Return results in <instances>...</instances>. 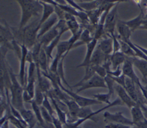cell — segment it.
<instances>
[{"label": "cell", "mask_w": 147, "mask_h": 128, "mask_svg": "<svg viewBox=\"0 0 147 128\" xmlns=\"http://www.w3.org/2000/svg\"><path fill=\"white\" fill-rule=\"evenodd\" d=\"M102 2V1H92L88 2H82L78 3L84 11L87 12L99 9Z\"/></svg>", "instance_id": "83f0119b"}, {"label": "cell", "mask_w": 147, "mask_h": 128, "mask_svg": "<svg viewBox=\"0 0 147 128\" xmlns=\"http://www.w3.org/2000/svg\"><path fill=\"white\" fill-rule=\"evenodd\" d=\"M92 88H107L104 78L95 74L88 81L82 83L76 93L79 94L81 91Z\"/></svg>", "instance_id": "52a82bcc"}, {"label": "cell", "mask_w": 147, "mask_h": 128, "mask_svg": "<svg viewBox=\"0 0 147 128\" xmlns=\"http://www.w3.org/2000/svg\"><path fill=\"white\" fill-rule=\"evenodd\" d=\"M140 29H141V30H147V18L145 17L144 21L141 26L140 27Z\"/></svg>", "instance_id": "bcb514c9"}, {"label": "cell", "mask_w": 147, "mask_h": 128, "mask_svg": "<svg viewBox=\"0 0 147 128\" xmlns=\"http://www.w3.org/2000/svg\"><path fill=\"white\" fill-rule=\"evenodd\" d=\"M21 57L20 59V70L18 73L19 81L24 88L26 84V76L25 73V65L27 61V55L29 51V49L24 44H21Z\"/></svg>", "instance_id": "9c48e42d"}, {"label": "cell", "mask_w": 147, "mask_h": 128, "mask_svg": "<svg viewBox=\"0 0 147 128\" xmlns=\"http://www.w3.org/2000/svg\"><path fill=\"white\" fill-rule=\"evenodd\" d=\"M30 104H31V106L32 107V110L33 111V112L35 114V116L36 117L38 123L44 128H47V127L46 126V123L45 122V121L42 118V116L40 106L37 105L33 100L31 102Z\"/></svg>", "instance_id": "f1b7e54d"}, {"label": "cell", "mask_w": 147, "mask_h": 128, "mask_svg": "<svg viewBox=\"0 0 147 128\" xmlns=\"http://www.w3.org/2000/svg\"><path fill=\"white\" fill-rule=\"evenodd\" d=\"M9 121L7 120L6 122H5L3 124L1 125L0 128H9Z\"/></svg>", "instance_id": "7dc6e473"}, {"label": "cell", "mask_w": 147, "mask_h": 128, "mask_svg": "<svg viewBox=\"0 0 147 128\" xmlns=\"http://www.w3.org/2000/svg\"><path fill=\"white\" fill-rule=\"evenodd\" d=\"M51 101V103L53 106L55 111H56V113L57 114V117L59 118V119L63 123V125H65L67 123V119H68V114L64 111L62 108L57 103L56 100L51 97H48Z\"/></svg>", "instance_id": "603a6c76"}, {"label": "cell", "mask_w": 147, "mask_h": 128, "mask_svg": "<svg viewBox=\"0 0 147 128\" xmlns=\"http://www.w3.org/2000/svg\"><path fill=\"white\" fill-rule=\"evenodd\" d=\"M105 83L107 88L108 89V92L111 95H113L115 91V81L112 78V77L109 74H107L104 78Z\"/></svg>", "instance_id": "8d00e7d4"}, {"label": "cell", "mask_w": 147, "mask_h": 128, "mask_svg": "<svg viewBox=\"0 0 147 128\" xmlns=\"http://www.w3.org/2000/svg\"><path fill=\"white\" fill-rule=\"evenodd\" d=\"M135 45H136V46L139 49H140L142 51H143V52L145 54V55L147 56V49L144 48V47H142V46H140V45H137V44H135Z\"/></svg>", "instance_id": "c3c4849f"}, {"label": "cell", "mask_w": 147, "mask_h": 128, "mask_svg": "<svg viewBox=\"0 0 147 128\" xmlns=\"http://www.w3.org/2000/svg\"><path fill=\"white\" fill-rule=\"evenodd\" d=\"M116 29L118 32L117 36L121 39L126 41L130 40V37L133 33L130 27L125 23L124 21L118 20Z\"/></svg>", "instance_id": "4fadbf2b"}, {"label": "cell", "mask_w": 147, "mask_h": 128, "mask_svg": "<svg viewBox=\"0 0 147 128\" xmlns=\"http://www.w3.org/2000/svg\"><path fill=\"white\" fill-rule=\"evenodd\" d=\"M38 22L39 21H34L20 29L22 34V44H24L29 50H31L38 41Z\"/></svg>", "instance_id": "3957f363"}, {"label": "cell", "mask_w": 147, "mask_h": 128, "mask_svg": "<svg viewBox=\"0 0 147 128\" xmlns=\"http://www.w3.org/2000/svg\"><path fill=\"white\" fill-rule=\"evenodd\" d=\"M60 89L68 95L74 101H75L80 107L90 106L94 105L102 104L101 102H99L94 98H90L85 97L81 96L77 94L76 92L72 91L71 90L67 89L63 86V85L60 86Z\"/></svg>", "instance_id": "5b68a950"}, {"label": "cell", "mask_w": 147, "mask_h": 128, "mask_svg": "<svg viewBox=\"0 0 147 128\" xmlns=\"http://www.w3.org/2000/svg\"><path fill=\"white\" fill-rule=\"evenodd\" d=\"M123 1H119L117 5L109 11L104 23V28L106 34L112 36L114 35L118 22V5Z\"/></svg>", "instance_id": "277c9868"}, {"label": "cell", "mask_w": 147, "mask_h": 128, "mask_svg": "<svg viewBox=\"0 0 147 128\" xmlns=\"http://www.w3.org/2000/svg\"><path fill=\"white\" fill-rule=\"evenodd\" d=\"M45 94L41 90L39 86L36 83L34 97L33 101L39 106H41L44 100Z\"/></svg>", "instance_id": "e575fe53"}, {"label": "cell", "mask_w": 147, "mask_h": 128, "mask_svg": "<svg viewBox=\"0 0 147 128\" xmlns=\"http://www.w3.org/2000/svg\"><path fill=\"white\" fill-rule=\"evenodd\" d=\"M103 116L104 121L107 123H118L134 126L131 119L126 117L122 112L111 113L109 111H105Z\"/></svg>", "instance_id": "8992f818"}, {"label": "cell", "mask_w": 147, "mask_h": 128, "mask_svg": "<svg viewBox=\"0 0 147 128\" xmlns=\"http://www.w3.org/2000/svg\"><path fill=\"white\" fill-rule=\"evenodd\" d=\"M14 128H16V127H14Z\"/></svg>", "instance_id": "f907efd6"}, {"label": "cell", "mask_w": 147, "mask_h": 128, "mask_svg": "<svg viewBox=\"0 0 147 128\" xmlns=\"http://www.w3.org/2000/svg\"><path fill=\"white\" fill-rule=\"evenodd\" d=\"M40 2L42 5V16L39 19L38 25L39 29L41 25L47 20H48L55 13V7L53 5H52L48 1H40Z\"/></svg>", "instance_id": "2e32d148"}, {"label": "cell", "mask_w": 147, "mask_h": 128, "mask_svg": "<svg viewBox=\"0 0 147 128\" xmlns=\"http://www.w3.org/2000/svg\"><path fill=\"white\" fill-rule=\"evenodd\" d=\"M64 33L63 32V31H60V34L59 35L51 42L50 43L48 46H44L43 47V48L44 49L45 51V53L47 54V55L48 57V61L49 62H50V61L51 60H53V56H52V53H53V51L54 50V49L57 46V45L59 44V43L60 42V38L62 36V35L64 34Z\"/></svg>", "instance_id": "484cf974"}, {"label": "cell", "mask_w": 147, "mask_h": 128, "mask_svg": "<svg viewBox=\"0 0 147 128\" xmlns=\"http://www.w3.org/2000/svg\"><path fill=\"white\" fill-rule=\"evenodd\" d=\"M130 112L131 115V121L134 125L141 122L146 118L143 111L138 105L131 107L130 109Z\"/></svg>", "instance_id": "d4e9b609"}, {"label": "cell", "mask_w": 147, "mask_h": 128, "mask_svg": "<svg viewBox=\"0 0 147 128\" xmlns=\"http://www.w3.org/2000/svg\"><path fill=\"white\" fill-rule=\"evenodd\" d=\"M49 98L48 97V96L45 94V98H44V100L42 102V106H43L49 113L50 114L53 116V115H55L54 114L55 113V110L53 108V107L52 106V105L49 101Z\"/></svg>", "instance_id": "74e56055"}, {"label": "cell", "mask_w": 147, "mask_h": 128, "mask_svg": "<svg viewBox=\"0 0 147 128\" xmlns=\"http://www.w3.org/2000/svg\"><path fill=\"white\" fill-rule=\"evenodd\" d=\"M122 67H118L116 70H111L110 71H109V72H107V74L114 77H119L122 74Z\"/></svg>", "instance_id": "7bdbcfd3"}, {"label": "cell", "mask_w": 147, "mask_h": 128, "mask_svg": "<svg viewBox=\"0 0 147 128\" xmlns=\"http://www.w3.org/2000/svg\"><path fill=\"white\" fill-rule=\"evenodd\" d=\"M98 41L94 39L90 43L86 45V53L83 62L78 65L77 67H87L90 65V61L93 55V53L97 46Z\"/></svg>", "instance_id": "e0dca14e"}, {"label": "cell", "mask_w": 147, "mask_h": 128, "mask_svg": "<svg viewBox=\"0 0 147 128\" xmlns=\"http://www.w3.org/2000/svg\"><path fill=\"white\" fill-rule=\"evenodd\" d=\"M122 70L123 74L125 75L126 77L131 79L140 88L143 86L141 83L139 78L135 73L134 65L130 57H126V59L122 66Z\"/></svg>", "instance_id": "ba28073f"}, {"label": "cell", "mask_w": 147, "mask_h": 128, "mask_svg": "<svg viewBox=\"0 0 147 128\" xmlns=\"http://www.w3.org/2000/svg\"><path fill=\"white\" fill-rule=\"evenodd\" d=\"M23 100L24 102L29 103H31V102L33 100V98L29 95L28 91L25 89H24V92H23Z\"/></svg>", "instance_id": "f6af8a7d"}, {"label": "cell", "mask_w": 147, "mask_h": 128, "mask_svg": "<svg viewBox=\"0 0 147 128\" xmlns=\"http://www.w3.org/2000/svg\"><path fill=\"white\" fill-rule=\"evenodd\" d=\"M93 39H94V37L91 35L90 31L88 30L84 29L83 30L79 40L75 44L74 48L82 46V45H87V44L90 43Z\"/></svg>", "instance_id": "4316f807"}, {"label": "cell", "mask_w": 147, "mask_h": 128, "mask_svg": "<svg viewBox=\"0 0 147 128\" xmlns=\"http://www.w3.org/2000/svg\"><path fill=\"white\" fill-rule=\"evenodd\" d=\"M94 69L96 74L99 76L105 78L107 75V72L105 68L102 65H91Z\"/></svg>", "instance_id": "f35d334b"}, {"label": "cell", "mask_w": 147, "mask_h": 128, "mask_svg": "<svg viewBox=\"0 0 147 128\" xmlns=\"http://www.w3.org/2000/svg\"><path fill=\"white\" fill-rule=\"evenodd\" d=\"M59 21V19L57 16L54 13L48 20L43 23L40 27L38 32V39L48 31L51 30L57 24Z\"/></svg>", "instance_id": "d6986e66"}, {"label": "cell", "mask_w": 147, "mask_h": 128, "mask_svg": "<svg viewBox=\"0 0 147 128\" xmlns=\"http://www.w3.org/2000/svg\"><path fill=\"white\" fill-rule=\"evenodd\" d=\"M136 3H137L138 6L140 8V13L138 15L133 19L125 21V23L130 27L132 32L136 30L140 29V27L141 26L145 17L144 10L140 5L141 1H136Z\"/></svg>", "instance_id": "30bf717a"}, {"label": "cell", "mask_w": 147, "mask_h": 128, "mask_svg": "<svg viewBox=\"0 0 147 128\" xmlns=\"http://www.w3.org/2000/svg\"><path fill=\"white\" fill-rule=\"evenodd\" d=\"M59 30L56 25L51 30L41 37L38 39V42L42 45V46H47L51 43L59 35Z\"/></svg>", "instance_id": "ac0fdd59"}, {"label": "cell", "mask_w": 147, "mask_h": 128, "mask_svg": "<svg viewBox=\"0 0 147 128\" xmlns=\"http://www.w3.org/2000/svg\"><path fill=\"white\" fill-rule=\"evenodd\" d=\"M120 43V51L127 57H135L136 53L130 46L125 41L118 37Z\"/></svg>", "instance_id": "f546056e"}, {"label": "cell", "mask_w": 147, "mask_h": 128, "mask_svg": "<svg viewBox=\"0 0 147 128\" xmlns=\"http://www.w3.org/2000/svg\"><path fill=\"white\" fill-rule=\"evenodd\" d=\"M49 62L48 61V57L45 53V51L43 47L42 46L41 49L40 50L38 63H36V65H38L41 71L44 73H48L49 70Z\"/></svg>", "instance_id": "cb8c5ba5"}, {"label": "cell", "mask_w": 147, "mask_h": 128, "mask_svg": "<svg viewBox=\"0 0 147 128\" xmlns=\"http://www.w3.org/2000/svg\"><path fill=\"white\" fill-rule=\"evenodd\" d=\"M66 23L68 26V30L71 32L72 35L78 33L82 29H83L81 26V24L78 22L76 18L69 21H67L66 22Z\"/></svg>", "instance_id": "836d02e7"}, {"label": "cell", "mask_w": 147, "mask_h": 128, "mask_svg": "<svg viewBox=\"0 0 147 128\" xmlns=\"http://www.w3.org/2000/svg\"><path fill=\"white\" fill-rule=\"evenodd\" d=\"M93 98L96 99L99 102L102 103H105L107 105H109L111 103L110 101L111 97L112 96L109 92L107 93H98L94 94Z\"/></svg>", "instance_id": "d590c367"}, {"label": "cell", "mask_w": 147, "mask_h": 128, "mask_svg": "<svg viewBox=\"0 0 147 128\" xmlns=\"http://www.w3.org/2000/svg\"><path fill=\"white\" fill-rule=\"evenodd\" d=\"M110 61L111 63L112 70H116L121 65H123L126 59L125 56L122 52L118 51L113 53L110 57Z\"/></svg>", "instance_id": "7402d4cb"}, {"label": "cell", "mask_w": 147, "mask_h": 128, "mask_svg": "<svg viewBox=\"0 0 147 128\" xmlns=\"http://www.w3.org/2000/svg\"><path fill=\"white\" fill-rule=\"evenodd\" d=\"M111 37L113 40V53L120 51V43L117 35L115 34Z\"/></svg>", "instance_id": "b9f144b4"}, {"label": "cell", "mask_w": 147, "mask_h": 128, "mask_svg": "<svg viewBox=\"0 0 147 128\" xmlns=\"http://www.w3.org/2000/svg\"><path fill=\"white\" fill-rule=\"evenodd\" d=\"M110 55H105L100 49L96 46L93 55L92 56L90 65H102L104 62L109 58Z\"/></svg>", "instance_id": "44dd1931"}, {"label": "cell", "mask_w": 147, "mask_h": 128, "mask_svg": "<svg viewBox=\"0 0 147 128\" xmlns=\"http://www.w3.org/2000/svg\"><path fill=\"white\" fill-rule=\"evenodd\" d=\"M20 112L22 119L27 124L28 128H34L38 122L33 111L24 108Z\"/></svg>", "instance_id": "ffe728a7"}, {"label": "cell", "mask_w": 147, "mask_h": 128, "mask_svg": "<svg viewBox=\"0 0 147 128\" xmlns=\"http://www.w3.org/2000/svg\"><path fill=\"white\" fill-rule=\"evenodd\" d=\"M134 66L141 73L142 77V81L145 86H147V61L138 57H130Z\"/></svg>", "instance_id": "9a60e30c"}, {"label": "cell", "mask_w": 147, "mask_h": 128, "mask_svg": "<svg viewBox=\"0 0 147 128\" xmlns=\"http://www.w3.org/2000/svg\"><path fill=\"white\" fill-rule=\"evenodd\" d=\"M86 13L88 15L90 23L91 24H92L94 25H96L99 24L100 18L102 15L99 9L96 10L90 11H87Z\"/></svg>", "instance_id": "1f68e13d"}, {"label": "cell", "mask_w": 147, "mask_h": 128, "mask_svg": "<svg viewBox=\"0 0 147 128\" xmlns=\"http://www.w3.org/2000/svg\"><path fill=\"white\" fill-rule=\"evenodd\" d=\"M125 89L132 99L137 104L139 94L141 92V90L139 87L137 86L131 79L126 77Z\"/></svg>", "instance_id": "5bb4252c"}, {"label": "cell", "mask_w": 147, "mask_h": 128, "mask_svg": "<svg viewBox=\"0 0 147 128\" xmlns=\"http://www.w3.org/2000/svg\"><path fill=\"white\" fill-rule=\"evenodd\" d=\"M112 78H113V79L114 80L115 82L117 84L122 86L123 88H125V81H126V77H125V75H124L122 74L119 77H112Z\"/></svg>", "instance_id": "60d3db41"}, {"label": "cell", "mask_w": 147, "mask_h": 128, "mask_svg": "<svg viewBox=\"0 0 147 128\" xmlns=\"http://www.w3.org/2000/svg\"><path fill=\"white\" fill-rule=\"evenodd\" d=\"M115 91L117 92L119 98L122 102L123 104L126 105L129 109H131L133 106L137 104L132 99L130 96L129 95L126 90L122 86L116 84L115 85Z\"/></svg>", "instance_id": "7c38bea8"}, {"label": "cell", "mask_w": 147, "mask_h": 128, "mask_svg": "<svg viewBox=\"0 0 147 128\" xmlns=\"http://www.w3.org/2000/svg\"><path fill=\"white\" fill-rule=\"evenodd\" d=\"M85 73H84V75L83 76V77L82 78V79L79 81L78 83H76L75 85H74V86H71V87H80V86L84 82H85L86 81H88L89 79H90L92 77H93L95 74V73L94 70V69H92V66L91 65H89L87 67H85Z\"/></svg>", "instance_id": "4dcf8cb0"}, {"label": "cell", "mask_w": 147, "mask_h": 128, "mask_svg": "<svg viewBox=\"0 0 147 128\" xmlns=\"http://www.w3.org/2000/svg\"><path fill=\"white\" fill-rule=\"evenodd\" d=\"M7 68L10 78V85L9 86V90L11 93L10 103L11 105L17 109L19 111L25 108L24 106L23 100V92L24 88L22 86L19 81L10 67L7 63Z\"/></svg>", "instance_id": "7a4b0ae2"}, {"label": "cell", "mask_w": 147, "mask_h": 128, "mask_svg": "<svg viewBox=\"0 0 147 128\" xmlns=\"http://www.w3.org/2000/svg\"><path fill=\"white\" fill-rule=\"evenodd\" d=\"M16 2L19 5L21 11L18 26L20 29L26 27L32 17L38 16L42 11V5L40 1L18 0Z\"/></svg>", "instance_id": "6da1fadb"}, {"label": "cell", "mask_w": 147, "mask_h": 128, "mask_svg": "<svg viewBox=\"0 0 147 128\" xmlns=\"http://www.w3.org/2000/svg\"><path fill=\"white\" fill-rule=\"evenodd\" d=\"M52 124L55 128H64L63 123L55 115L52 116Z\"/></svg>", "instance_id": "ee69618b"}, {"label": "cell", "mask_w": 147, "mask_h": 128, "mask_svg": "<svg viewBox=\"0 0 147 128\" xmlns=\"http://www.w3.org/2000/svg\"><path fill=\"white\" fill-rule=\"evenodd\" d=\"M97 46L106 55L113 53V40L112 37L106 34L103 38L98 41Z\"/></svg>", "instance_id": "8fae6325"}, {"label": "cell", "mask_w": 147, "mask_h": 128, "mask_svg": "<svg viewBox=\"0 0 147 128\" xmlns=\"http://www.w3.org/2000/svg\"><path fill=\"white\" fill-rule=\"evenodd\" d=\"M144 7L146 10V13L145 14V16L146 18H147V3H144Z\"/></svg>", "instance_id": "681fc988"}, {"label": "cell", "mask_w": 147, "mask_h": 128, "mask_svg": "<svg viewBox=\"0 0 147 128\" xmlns=\"http://www.w3.org/2000/svg\"><path fill=\"white\" fill-rule=\"evenodd\" d=\"M41 111L42 118L45 121V122L47 124L52 123V116L50 114V113L42 106H40Z\"/></svg>", "instance_id": "ab89813d"}, {"label": "cell", "mask_w": 147, "mask_h": 128, "mask_svg": "<svg viewBox=\"0 0 147 128\" xmlns=\"http://www.w3.org/2000/svg\"><path fill=\"white\" fill-rule=\"evenodd\" d=\"M67 55V54H65L62 58L60 59L59 63V65H58V67H57V73L58 74L59 76L60 77L61 81L63 82H64L65 83V85H66L68 87H69V89L70 90H72V87L71 86L69 85V84L67 83L65 78V76H64V64H63V62L64 60L65 59V58L66 57V56Z\"/></svg>", "instance_id": "d6a6232c"}]
</instances>
